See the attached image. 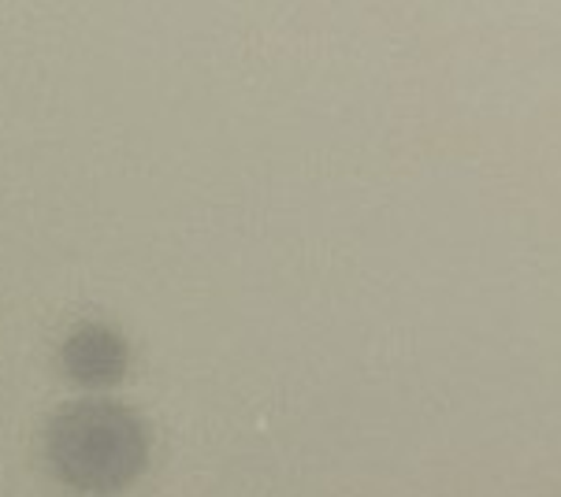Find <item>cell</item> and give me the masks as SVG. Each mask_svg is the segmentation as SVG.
I'll use <instances>...</instances> for the list:
<instances>
[{
    "instance_id": "1",
    "label": "cell",
    "mask_w": 561,
    "mask_h": 497,
    "mask_svg": "<svg viewBox=\"0 0 561 497\" xmlns=\"http://www.w3.org/2000/svg\"><path fill=\"white\" fill-rule=\"evenodd\" d=\"M53 472L75 490L112 494L123 490L146 467L149 438L146 424L123 405L108 401H82L49 424Z\"/></svg>"
},
{
    "instance_id": "2",
    "label": "cell",
    "mask_w": 561,
    "mask_h": 497,
    "mask_svg": "<svg viewBox=\"0 0 561 497\" xmlns=\"http://www.w3.org/2000/svg\"><path fill=\"white\" fill-rule=\"evenodd\" d=\"M64 368L71 379L90 382V386H108L127 368V342L104 323H82L64 342Z\"/></svg>"
}]
</instances>
